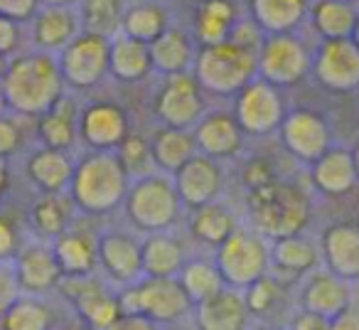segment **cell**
Segmentation results:
<instances>
[{"instance_id":"2e32d148","label":"cell","mask_w":359,"mask_h":330,"mask_svg":"<svg viewBox=\"0 0 359 330\" xmlns=\"http://www.w3.org/2000/svg\"><path fill=\"white\" fill-rule=\"evenodd\" d=\"M13 271H15L20 293L32 296V298H45L47 293L60 289L62 279H65L60 264H57L52 242L37 239V237L25 239V244L13 259Z\"/></svg>"},{"instance_id":"4fadbf2b","label":"cell","mask_w":359,"mask_h":330,"mask_svg":"<svg viewBox=\"0 0 359 330\" xmlns=\"http://www.w3.org/2000/svg\"><path fill=\"white\" fill-rule=\"evenodd\" d=\"M310 74L323 89L334 94H349L359 89V47L352 37L320 40L313 52Z\"/></svg>"},{"instance_id":"5b68a950","label":"cell","mask_w":359,"mask_h":330,"mask_svg":"<svg viewBox=\"0 0 359 330\" xmlns=\"http://www.w3.org/2000/svg\"><path fill=\"white\" fill-rule=\"evenodd\" d=\"M192 77L202 91L217 96H236L249 81L259 77L256 57L239 50L229 40L219 45H197Z\"/></svg>"},{"instance_id":"c3c4849f","label":"cell","mask_w":359,"mask_h":330,"mask_svg":"<svg viewBox=\"0 0 359 330\" xmlns=\"http://www.w3.org/2000/svg\"><path fill=\"white\" fill-rule=\"evenodd\" d=\"M20 289H18L15 271H13V261H0V318L11 310V305L20 298Z\"/></svg>"},{"instance_id":"e575fe53","label":"cell","mask_w":359,"mask_h":330,"mask_svg":"<svg viewBox=\"0 0 359 330\" xmlns=\"http://www.w3.org/2000/svg\"><path fill=\"white\" fill-rule=\"evenodd\" d=\"M187 227H190V235L197 244L210 246V249L217 251L234 235V230L239 227V220L231 212V207H226L222 200H217L200 207V210H192Z\"/></svg>"},{"instance_id":"ee69618b","label":"cell","mask_w":359,"mask_h":330,"mask_svg":"<svg viewBox=\"0 0 359 330\" xmlns=\"http://www.w3.org/2000/svg\"><path fill=\"white\" fill-rule=\"evenodd\" d=\"M25 244V232L15 217L0 212V261H13Z\"/></svg>"},{"instance_id":"be15d7a7","label":"cell","mask_w":359,"mask_h":330,"mask_svg":"<svg viewBox=\"0 0 359 330\" xmlns=\"http://www.w3.org/2000/svg\"><path fill=\"white\" fill-rule=\"evenodd\" d=\"M256 330H280V328H273V325H261V328H256Z\"/></svg>"},{"instance_id":"484cf974","label":"cell","mask_w":359,"mask_h":330,"mask_svg":"<svg viewBox=\"0 0 359 330\" xmlns=\"http://www.w3.org/2000/svg\"><path fill=\"white\" fill-rule=\"evenodd\" d=\"M76 160L65 150L35 148L25 158V178L37 195H62L69 192Z\"/></svg>"},{"instance_id":"f6af8a7d","label":"cell","mask_w":359,"mask_h":330,"mask_svg":"<svg viewBox=\"0 0 359 330\" xmlns=\"http://www.w3.org/2000/svg\"><path fill=\"white\" fill-rule=\"evenodd\" d=\"M22 126H20V119L13 114H6L0 116V160H11L15 158L18 153L22 150Z\"/></svg>"},{"instance_id":"8fae6325","label":"cell","mask_w":359,"mask_h":330,"mask_svg":"<svg viewBox=\"0 0 359 330\" xmlns=\"http://www.w3.org/2000/svg\"><path fill=\"white\" fill-rule=\"evenodd\" d=\"M234 119L244 136L278 133L285 119V104L280 89L256 77L234 96Z\"/></svg>"},{"instance_id":"b9f144b4","label":"cell","mask_w":359,"mask_h":330,"mask_svg":"<svg viewBox=\"0 0 359 330\" xmlns=\"http://www.w3.org/2000/svg\"><path fill=\"white\" fill-rule=\"evenodd\" d=\"M246 301V308H249L251 320H271L276 313H280L283 308L285 293H288V286L280 284L278 279H273L271 274H266L264 279H259L256 284H251L249 289L241 291Z\"/></svg>"},{"instance_id":"f907efd6","label":"cell","mask_w":359,"mask_h":330,"mask_svg":"<svg viewBox=\"0 0 359 330\" xmlns=\"http://www.w3.org/2000/svg\"><path fill=\"white\" fill-rule=\"evenodd\" d=\"M40 0H0V15L11 18L15 22H30L35 18Z\"/></svg>"},{"instance_id":"816d5d0a","label":"cell","mask_w":359,"mask_h":330,"mask_svg":"<svg viewBox=\"0 0 359 330\" xmlns=\"http://www.w3.org/2000/svg\"><path fill=\"white\" fill-rule=\"evenodd\" d=\"M288 330H330V320L318 313H310V310H298L290 318Z\"/></svg>"},{"instance_id":"681fc988","label":"cell","mask_w":359,"mask_h":330,"mask_svg":"<svg viewBox=\"0 0 359 330\" xmlns=\"http://www.w3.org/2000/svg\"><path fill=\"white\" fill-rule=\"evenodd\" d=\"M20 45H22V25L11 18L0 15V57H11L20 55Z\"/></svg>"},{"instance_id":"d590c367","label":"cell","mask_w":359,"mask_h":330,"mask_svg":"<svg viewBox=\"0 0 359 330\" xmlns=\"http://www.w3.org/2000/svg\"><path fill=\"white\" fill-rule=\"evenodd\" d=\"M148 140H150V155H153L155 171L165 173V176H175L197 153L192 131L165 128V126H160Z\"/></svg>"},{"instance_id":"1f68e13d","label":"cell","mask_w":359,"mask_h":330,"mask_svg":"<svg viewBox=\"0 0 359 330\" xmlns=\"http://www.w3.org/2000/svg\"><path fill=\"white\" fill-rule=\"evenodd\" d=\"M239 18V11L231 0H202L192 18V37L197 45L226 42Z\"/></svg>"},{"instance_id":"ac0fdd59","label":"cell","mask_w":359,"mask_h":330,"mask_svg":"<svg viewBox=\"0 0 359 330\" xmlns=\"http://www.w3.org/2000/svg\"><path fill=\"white\" fill-rule=\"evenodd\" d=\"M175 190L180 195V202L187 210H200V207L217 202L224 190V171L222 163L207 158L202 153H195L182 168L172 176Z\"/></svg>"},{"instance_id":"d6986e66","label":"cell","mask_w":359,"mask_h":330,"mask_svg":"<svg viewBox=\"0 0 359 330\" xmlns=\"http://www.w3.org/2000/svg\"><path fill=\"white\" fill-rule=\"evenodd\" d=\"M323 266L320 259L318 239L303 235L285 237V239L271 242V269L269 274L278 279L280 284H300L305 276L318 271Z\"/></svg>"},{"instance_id":"f5cc1de1","label":"cell","mask_w":359,"mask_h":330,"mask_svg":"<svg viewBox=\"0 0 359 330\" xmlns=\"http://www.w3.org/2000/svg\"><path fill=\"white\" fill-rule=\"evenodd\" d=\"M330 330H359V303H349L342 313L330 320Z\"/></svg>"},{"instance_id":"680465c9","label":"cell","mask_w":359,"mask_h":330,"mask_svg":"<svg viewBox=\"0 0 359 330\" xmlns=\"http://www.w3.org/2000/svg\"><path fill=\"white\" fill-rule=\"evenodd\" d=\"M8 114V101H6V94H3V86H0V116Z\"/></svg>"},{"instance_id":"8d00e7d4","label":"cell","mask_w":359,"mask_h":330,"mask_svg":"<svg viewBox=\"0 0 359 330\" xmlns=\"http://www.w3.org/2000/svg\"><path fill=\"white\" fill-rule=\"evenodd\" d=\"M357 6L347 0H315L310 3V25L320 40H344L352 37L357 25Z\"/></svg>"},{"instance_id":"f35d334b","label":"cell","mask_w":359,"mask_h":330,"mask_svg":"<svg viewBox=\"0 0 359 330\" xmlns=\"http://www.w3.org/2000/svg\"><path fill=\"white\" fill-rule=\"evenodd\" d=\"M76 13H79L81 32L114 40L121 32L126 3L123 0H79Z\"/></svg>"},{"instance_id":"836d02e7","label":"cell","mask_w":359,"mask_h":330,"mask_svg":"<svg viewBox=\"0 0 359 330\" xmlns=\"http://www.w3.org/2000/svg\"><path fill=\"white\" fill-rule=\"evenodd\" d=\"M153 72L150 62V47L145 42H138L133 37L118 35L109 42V74L126 84L140 81Z\"/></svg>"},{"instance_id":"44dd1931","label":"cell","mask_w":359,"mask_h":330,"mask_svg":"<svg viewBox=\"0 0 359 330\" xmlns=\"http://www.w3.org/2000/svg\"><path fill=\"white\" fill-rule=\"evenodd\" d=\"M197 153L217 160H231L244 150V131L239 128L231 111H210L200 119V124L192 128Z\"/></svg>"},{"instance_id":"8992f818","label":"cell","mask_w":359,"mask_h":330,"mask_svg":"<svg viewBox=\"0 0 359 330\" xmlns=\"http://www.w3.org/2000/svg\"><path fill=\"white\" fill-rule=\"evenodd\" d=\"M121 310L130 315H143L155 325H175L192 315L195 303L185 293L182 284L175 279H155L143 276L138 284L118 291Z\"/></svg>"},{"instance_id":"bcb514c9","label":"cell","mask_w":359,"mask_h":330,"mask_svg":"<svg viewBox=\"0 0 359 330\" xmlns=\"http://www.w3.org/2000/svg\"><path fill=\"white\" fill-rule=\"evenodd\" d=\"M264 40H266V32L261 30L251 18H239V22H236L229 35L231 45H236L239 50L249 52V55H254V57H259V50H261V45H264Z\"/></svg>"},{"instance_id":"9c48e42d","label":"cell","mask_w":359,"mask_h":330,"mask_svg":"<svg viewBox=\"0 0 359 330\" xmlns=\"http://www.w3.org/2000/svg\"><path fill=\"white\" fill-rule=\"evenodd\" d=\"M153 114L165 128L192 131L205 116V91L190 74L163 77L153 99Z\"/></svg>"},{"instance_id":"ab89813d","label":"cell","mask_w":359,"mask_h":330,"mask_svg":"<svg viewBox=\"0 0 359 330\" xmlns=\"http://www.w3.org/2000/svg\"><path fill=\"white\" fill-rule=\"evenodd\" d=\"M177 281L182 284L185 293L190 296V301L195 305L207 301L210 296L219 293L226 286L215 259H187L182 271L177 274Z\"/></svg>"},{"instance_id":"7c38bea8","label":"cell","mask_w":359,"mask_h":330,"mask_svg":"<svg viewBox=\"0 0 359 330\" xmlns=\"http://www.w3.org/2000/svg\"><path fill=\"white\" fill-rule=\"evenodd\" d=\"M109 42L104 37L81 32L74 42L57 55L62 79L76 91H89L104 81L109 74Z\"/></svg>"},{"instance_id":"83f0119b","label":"cell","mask_w":359,"mask_h":330,"mask_svg":"<svg viewBox=\"0 0 359 330\" xmlns=\"http://www.w3.org/2000/svg\"><path fill=\"white\" fill-rule=\"evenodd\" d=\"M310 183L325 197H344L359 185L352 150L330 148L323 158L310 165Z\"/></svg>"},{"instance_id":"94428289","label":"cell","mask_w":359,"mask_h":330,"mask_svg":"<svg viewBox=\"0 0 359 330\" xmlns=\"http://www.w3.org/2000/svg\"><path fill=\"white\" fill-rule=\"evenodd\" d=\"M352 40H354V45L359 47V15H357V25H354V32H352Z\"/></svg>"},{"instance_id":"11a10c76","label":"cell","mask_w":359,"mask_h":330,"mask_svg":"<svg viewBox=\"0 0 359 330\" xmlns=\"http://www.w3.org/2000/svg\"><path fill=\"white\" fill-rule=\"evenodd\" d=\"M8 183H11V171H8L6 160H0V195H6Z\"/></svg>"},{"instance_id":"603a6c76","label":"cell","mask_w":359,"mask_h":330,"mask_svg":"<svg viewBox=\"0 0 359 330\" xmlns=\"http://www.w3.org/2000/svg\"><path fill=\"white\" fill-rule=\"evenodd\" d=\"M352 301H354L352 284L337 279V276L330 274L323 266L300 281V293H298L300 310H310V313H318L323 318L332 320Z\"/></svg>"},{"instance_id":"52a82bcc","label":"cell","mask_w":359,"mask_h":330,"mask_svg":"<svg viewBox=\"0 0 359 330\" xmlns=\"http://www.w3.org/2000/svg\"><path fill=\"white\" fill-rule=\"evenodd\" d=\"M215 264L229 289L244 291L271 269V242L249 225H239L234 235L215 251Z\"/></svg>"},{"instance_id":"3957f363","label":"cell","mask_w":359,"mask_h":330,"mask_svg":"<svg viewBox=\"0 0 359 330\" xmlns=\"http://www.w3.org/2000/svg\"><path fill=\"white\" fill-rule=\"evenodd\" d=\"M130 178L116 150H89L76 160L69 197L76 212L89 217L109 215L123 205Z\"/></svg>"},{"instance_id":"9f6ffc18","label":"cell","mask_w":359,"mask_h":330,"mask_svg":"<svg viewBox=\"0 0 359 330\" xmlns=\"http://www.w3.org/2000/svg\"><path fill=\"white\" fill-rule=\"evenodd\" d=\"M40 6H62V8H76L79 0H40Z\"/></svg>"},{"instance_id":"e7e4bbea","label":"cell","mask_w":359,"mask_h":330,"mask_svg":"<svg viewBox=\"0 0 359 330\" xmlns=\"http://www.w3.org/2000/svg\"><path fill=\"white\" fill-rule=\"evenodd\" d=\"M347 3H352V6H359V0H347Z\"/></svg>"},{"instance_id":"4dcf8cb0","label":"cell","mask_w":359,"mask_h":330,"mask_svg":"<svg viewBox=\"0 0 359 330\" xmlns=\"http://www.w3.org/2000/svg\"><path fill=\"white\" fill-rule=\"evenodd\" d=\"M310 0H249V18L266 35H288L308 18Z\"/></svg>"},{"instance_id":"f1b7e54d","label":"cell","mask_w":359,"mask_h":330,"mask_svg":"<svg viewBox=\"0 0 359 330\" xmlns=\"http://www.w3.org/2000/svg\"><path fill=\"white\" fill-rule=\"evenodd\" d=\"M148 47H150L153 72H158L160 77L190 74L192 72V65H195V57H197V42L192 37V32L170 25Z\"/></svg>"},{"instance_id":"277c9868","label":"cell","mask_w":359,"mask_h":330,"mask_svg":"<svg viewBox=\"0 0 359 330\" xmlns=\"http://www.w3.org/2000/svg\"><path fill=\"white\" fill-rule=\"evenodd\" d=\"M182 202L175 190L172 176L153 171L138 180H130L123 200V215L128 225L140 235L170 232L182 217Z\"/></svg>"},{"instance_id":"6da1fadb","label":"cell","mask_w":359,"mask_h":330,"mask_svg":"<svg viewBox=\"0 0 359 330\" xmlns=\"http://www.w3.org/2000/svg\"><path fill=\"white\" fill-rule=\"evenodd\" d=\"M0 86L13 116H35V119L52 109L67 89L57 57L37 50L11 57Z\"/></svg>"},{"instance_id":"9a60e30c","label":"cell","mask_w":359,"mask_h":330,"mask_svg":"<svg viewBox=\"0 0 359 330\" xmlns=\"http://www.w3.org/2000/svg\"><path fill=\"white\" fill-rule=\"evenodd\" d=\"M133 232L109 230L99 235V271L101 279L116 291L143 279V249Z\"/></svg>"},{"instance_id":"7a4b0ae2","label":"cell","mask_w":359,"mask_h":330,"mask_svg":"<svg viewBox=\"0 0 359 330\" xmlns=\"http://www.w3.org/2000/svg\"><path fill=\"white\" fill-rule=\"evenodd\" d=\"M249 227L264 239L276 242L303 235L313 217V200L308 190L293 180L273 178L266 185L246 192Z\"/></svg>"},{"instance_id":"d6a6232c","label":"cell","mask_w":359,"mask_h":330,"mask_svg":"<svg viewBox=\"0 0 359 330\" xmlns=\"http://www.w3.org/2000/svg\"><path fill=\"white\" fill-rule=\"evenodd\" d=\"M140 249H143V276L175 279L187 261L182 242L170 232L143 237Z\"/></svg>"},{"instance_id":"ba28073f","label":"cell","mask_w":359,"mask_h":330,"mask_svg":"<svg viewBox=\"0 0 359 330\" xmlns=\"http://www.w3.org/2000/svg\"><path fill=\"white\" fill-rule=\"evenodd\" d=\"M57 291L89 330H106L111 323H116L123 315L118 291L96 274L76 276V279H67L65 276Z\"/></svg>"},{"instance_id":"7402d4cb","label":"cell","mask_w":359,"mask_h":330,"mask_svg":"<svg viewBox=\"0 0 359 330\" xmlns=\"http://www.w3.org/2000/svg\"><path fill=\"white\" fill-rule=\"evenodd\" d=\"M81 35V22L76 8L40 6L30 20V37L37 52L60 55L69 42Z\"/></svg>"},{"instance_id":"74e56055","label":"cell","mask_w":359,"mask_h":330,"mask_svg":"<svg viewBox=\"0 0 359 330\" xmlns=\"http://www.w3.org/2000/svg\"><path fill=\"white\" fill-rule=\"evenodd\" d=\"M170 27V15L165 6L155 3V0H140L133 6H126L123 22H121V32L138 42H155L165 30Z\"/></svg>"},{"instance_id":"d4e9b609","label":"cell","mask_w":359,"mask_h":330,"mask_svg":"<svg viewBox=\"0 0 359 330\" xmlns=\"http://www.w3.org/2000/svg\"><path fill=\"white\" fill-rule=\"evenodd\" d=\"M192 328L195 330H249L251 315L246 308L244 293L236 289H224L210 296L192 308Z\"/></svg>"},{"instance_id":"6125c7cd","label":"cell","mask_w":359,"mask_h":330,"mask_svg":"<svg viewBox=\"0 0 359 330\" xmlns=\"http://www.w3.org/2000/svg\"><path fill=\"white\" fill-rule=\"evenodd\" d=\"M6 67H8V60L6 57H0V79H3V74H6Z\"/></svg>"},{"instance_id":"ffe728a7","label":"cell","mask_w":359,"mask_h":330,"mask_svg":"<svg viewBox=\"0 0 359 330\" xmlns=\"http://www.w3.org/2000/svg\"><path fill=\"white\" fill-rule=\"evenodd\" d=\"M318 244L323 269L347 284L359 281V222H334L325 227Z\"/></svg>"},{"instance_id":"cb8c5ba5","label":"cell","mask_w":359,"mask_h":330,"mask_svg":"<svg viewBox=\"0 0 359 330\" xmlns=\"http://www.w3.org/2000/svg\"><path fill=\"white\" fill-rule=\"evenodd\" d=\"M57 264L62 269V276L76 279V276H94L99 271V235L89 227L74 225L52 242Z\"/></svg>"},{"instance_id":"91938a15","label":"cell","mask_w":359,"mask_h":330,"mask_svg":"<svg viewBox=\"0 0 359 330\" xmlns=\"http://www.w3.org/2000/svg\"><path fill=\"white\" fill-rule=\"evenodd\" d=\"M160 330H195L192 325H182V323H175V325H165V328Z\"/></svg>"},{"instance_id":"30bf717a","label":"cell","mask_w":359,"mask_h":330,"mask_svg":"<svg viewBox=\"0 0 359 330\" xmlns=\"http://www.w3.org/2000/svg\"><path fill=\"white\" fill-rule=\"evenodd\" d=\"M259 77L276 89H285L298 81H303L310 74L313 65V52L305 47V42L298 35H266L264 45L256 57Z\"/></svg>"},{"instance_id":"e0dca14e","label":"cell","mask_w":359,"mask_h":330,"mask_svg":"<svg viewBox=\"0 0 359 330\" xmlns=\"http://www.w3.org/2000/svg\"><path fill=\"white\" fill-rule=\"evenodd\" d=\"M130 133L128 114L114 101H89L79 114V140L89 150H116Z\"/></svg>"},{"instance_id":"f546056e","label":"cell","mask_w":359,"mask_h":330,"mask_svg":"<svg viewBox=\"0 0 359 330\" xmlns=\"http://www.w3.org/2000/svg\"><path fill=\"white\" fill-rule=\"evenodd\" d=\"M76 207L72 202L69 192L62 195H37V200L27 210V227L32 237L45 242H55L74 225Z\"/></svg>"},{"instance_id":"7bdbcfd3","label":"cell","mask_w":359,"mask_h":330,"mask_svg":"<svg viewBox=\"0 0 359 330\" xmlns=\"http://www.w3.org/2000/svg\"><path fill=\"white\" fill-rule=\"evenodd\" d=\"M116 155H118L121 165H123V171L128 173L130 180H138V178L150 176L155 171L153 155H150V140L140 133H133V131L116 148Z\"/></svg>"},{"instance_id":"7dc6e473","label":"cell","mask_w":359,"mask_h":330,"mask_svg":"<svg viewBox=\"0 0 359 330\" xmlns=\"http://www.w3.org/2000/svg\"><path fill=\"white\" fill-rule=\"evenodd\" d=\"M273 178H278V176H276V171H273V165H271L269 160H264V158H251L249 163L241 168V183H244L246 192L266 185V183H271Z\"/></svg>"},{"instance_id":"60d3db41","label":"cell","mask_w":359,"mask_h":330,"mask_svg":"<svg viewBox=\"0 0 359 330\" xmlns=\"http://www.w3.org/2000/svg\"><path fill=\"white\" fill-rule=\"evenodd\" d=\"M55 328V313L47 305L45 298H32V296H20L11 305L3 318H0V330H52Z\"/></svg>"},{"instance_id":"4316f807","label":"cell","mask_w":359,"mask_h":330,"mask_svg":"<svg viewBox=\"0 0 359 330\" xmlns=\"http://www.w3.org/2000/svg\"><path fill=\"white\" fill-rule=\"evenodd\" d=\"M79 114L81 104L74 96L65 94L52 109L37 116V140L42 148L72 153V148L79 140Z\"/></svg>"},{"instance_id":"db71d44e","label":"cell","mask_w":359,"mask_h":330,"mask_svg":"<svg viewBox=\"0 0 359 330\" xmlns=\"http://www.w3.org/2000/svg\"><path fill=\"white\" fill-rule=\"evenodd\" d=\"M106 330H158V325L153 320L143 318V315H130L123 313L116 323H111Z\"/></svg>"},{"instance_id":"6f0895ef","label":"cell","mask_w":359,"mask_h":330,"mask_svg":"<svg viewBox=\"0 0 359 330\" xmlns=\"http://www.w3.org/2000/svg\"><path fill=\"white\" fill-rule=\"evenodd\" d=\"M352 160H354V168H357V178H359V140L354 143V148H352Z\"/></svg>"},{"instance_id":"5bb4252c","label":"cell","mask_w":359,"mask_h":330,"mask_svg":"<svg viewBox=\"0 0 359 330\" xmlns=\"http://www.w3.org/2000/svg\"><path fill=\"white\" fill-rule=\"evenodd\" d=\"M278 136L285 153L303 165H313L332 148V131L327 119L313 109H295L285 114Z\"/></svg>"}]
</instances>
